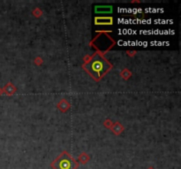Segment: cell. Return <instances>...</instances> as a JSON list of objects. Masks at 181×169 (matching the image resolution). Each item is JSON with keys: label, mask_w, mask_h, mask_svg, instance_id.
Here are the masks:
<instances>
[{"label": "cell", "mask_w": 181, "mask_h": 169, "mask_svg": "<svg viewBox=\"0 0 181 169\" xmlns=\"http://www.w3.org/2000/svg\"><path fill=\"white\" fill-rule=\"evenodd\" d=\"M51 167L54 169H76L78 163L68 153L64 152L51 164Z\"/></svg>", "instance_id": "cell-2"}, {"label": "cell", "mask_w": 181, "mask_h": 169, "mask_svg": "<svg viewBox=\"0 0 181 169\" xmlns=\"http://www.w3.org/2000/svg\"><path fill=\"white\" fill-rule=\"evenodd\" d=\"M110 67V66L108 62L98 54L93 56L85 66L86 70L96 79H99L104 75L108 71Z\"/></svg>", "instance_id": "cell-1"}, {"label": "cell", "mask_w": 181, "mask_h": 169, "mask_svg": "<svg viewBox=\"0 0 181 169\" xmlns=\"http://www.w3.org/2000/svg\"><path fill=\"white\" fill-rule=\"evenodd\" d=\"M98 8H101V11H98V12H111V7H110V6H108V7H104V8H102V7H100V6H98Z\"/></svg>", "instance_id": "cell-4"}, {"label": "cell", "mask_w": 181, "mask_h": 169, "mask_svg": "<svg viewBox=\"0 0 181 169\" xmlns=\"http://www.w3.org/2000/svg\"><path fill=\"white\" fill-rule=\"evenodd\" d=\"M112 23V19L110 18H97L96 19V24H98V25H103V24H111Z\"/></svg>", "instance_id": "cell-3"}]
</instances>
